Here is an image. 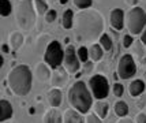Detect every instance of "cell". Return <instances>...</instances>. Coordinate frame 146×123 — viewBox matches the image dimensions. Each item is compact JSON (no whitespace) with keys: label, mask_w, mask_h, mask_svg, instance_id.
I'll list each match as a JSON object with an SVG mask.
<instances>
[{"label":"cell","mask_w":146,"mask_h":123,"mask_svg":"<svg viewBox=\"0 0 146 123\" xmlns=\"http://www.w3.org/2000/svg\"><path fill=\"white\" fill-rule=\"evenodd\" d=\"M94 114L97 116H100L101 119L108 115V111H109V104L107 101H104V100H98L97 103L94 104Z\"/></svg>","instance_id":"cell-21"},{"label":"cell","mask_w":146,"mask_h":123,"mask_svg":"<svg viewBox=\"0 0 146 123\" xmlns=\"http://www.w3.org/2000/svg\"><path fill=\"white\" fill-rule=\"evenodd\" d=\"M79 58H78V52H75V48L72 45H68L64 51V68L68 72H78L79 68H81V64H79Z\"/></svg>","instance_id":"cell-9"},{"label":"cell","mask_w":146,"mask_h":123,"mask_svg":"<svg viewBox=\"0 0 146 123\" xmlns=\"http://www.w3.org/2000/svg\"><path fill=\"white\" fill-rule=\"evenodd\" d=\"M33 74L36 75V78H37L40 82H46L49 78H52L51 70H49L48 64H46V63H42V62H40V63L36 64Z\"/></svg>","instance_id":"cell-11"},{"label":"cell","mask_w":146,"mask_h":123,"mask_svg":"<svg viewBox=\"0 0 146 123\" xmlns=\"http://www.w3.org/2000/svg\"><path fill=\"white\" fill-rule=\"evenodd\" d=\"M133 53H134L133 58L137 59V60H138V63L145 64L146 63V47H145V44H143L141 40L135 41V43L133 44Z\"/></svg>","instance_id":"cell-13"},{"label":"cell","mask_w":146,"mask_h":123,"mask_svg":"<svg viewBox=\"0 0 146 123\" xmlns=\"http://www.w3.org/2000/svg\"><path fill=\"white\" fill-rule=\"evenodd\" d=\"M15 21L21 30L30 32L36 26V11L33 7V0H15Z\"/></svg>","instance_id":"cell-4"},{"label":"cell","mask_w":146,"mask_h":123,"mask_svg":"<svg viewBox=\"0 0 146 123\" xmlns=\"http://www.w3.org/2000/svg\"><path fill=\"white\" fill-rule=\"evenodd\" d=\"M3 66H4V56L0 55V67H3Z\"/></svg>","instance_id":"cell-41"},{"label":"cell","mask_w":146,"mask_h":123,"mask_svg":"<svg viewBox=\"0 0 146 123\" xmlns=\"http://www.w3.org/2000/svg\"><path fill=\"white\" fill-rule=\"evenodd\" d=\"M116 123H135V122H133L131 119H127V118H121V119H119Z\"/></svg>","instance_id":"cell-38"},{"label":"cell","mask_w":146,"mask_h":123,"mask_svg":"<svg viewBox=\"0 0 146 123\" xmlns=\"http://www.w3.org/2000/svg\"><path fill=\"white\" fill-rule=\"evenodd\" d=\"M70 81V75H68V71L64 68V66H60L53 70V74H52V78H51V82H52V86L56 88V89H60L63 88L66 85L68 84Z\"/></svg>","instance_id":"cell-10"},{"label":"cell","mask_w":146,"mask_h":123,"mask_svg":"<svg viewBox=\"0 0 146 123\" xmlns=\"http://www.w3.org/2000/svg\"><path fill=\"white\" fill-rule=\"evenodd\" d=\"M100 45H101L102 49H105V51H111V49H112L113 43H112V39L109 37L107 33H104L101 37H100Z\"/></svg>","instance_id":"cell-27"},{"label":"cell","mask_w":146,"mask_h":123,"mask_svg":"<svg viewBox=\"0 0 146 123\" xmlns=\"http://www.w3.org/2000/svg\"><path fill=\"white\" fill-rule=\"evenodd\" d=\"M33 75L26 64L15 66L7 77V84L15 96L23 97L32 90Z\"/></svg>","instance_id":"cell-2"},{"label":"cell","mask_w":146,"mask_h":123,"mask_svg":"<svg viewBox=\"0 0 146 123\" xmlns=\"http://www.w3.org/2000/svg\"><path fill=\"white\" fill-rule=\"evenodd\" d=\"M123 93H124V86L121 84H119V82H116V84L113 85V94L116 97H121Z\"/></svg>","instance_id":"cell-30"},{"label":"cell","mask_w":146,"mask_h":123,"mask_svg":"<svg viewBox=\"0 0 146 123\" xmlns=\"http://www.w3.org/2000/svg\"><path fill=\"white\" fill-rule=\"evenodd\" d=\"M113 110H115V114H116L119 118H124V116H127V114H128V105L126 101L119 100V101L115 103Z\"/></svg>","instance_id":"cell-24"},{"label":"cell","mask_w":146,"mask_h":123,"mask_svg":"<svg viewBox=\"0 0 146 123\" xmlns=\"http://www.w3.org/2000/svg\"><path fill=\"white\" fill-rule=\"evenodd\" d=\"M135 43L133 39V36L131 34H126L124 37H123V47L124 48H130V47H133V44Z\"/></svg>","instance_id":"cell-32"},{"label":"cell","mask_w":146,"mask_h":123,"mask_svg":"<svg viewBox=\"0 0 146 123\" xmlns=\"http://www.w3.org/2000/svg\"><path fill=\"white\" fill-rule=\"evenodd\" d=\"M29 114H30V115H33V114H36V110H34L33 107H30V108H29Z\"/></svg>","instance_id":"cell-42"},{"label":"cell","mask_w":146,"mask_h":123,"mask_svg":"<svg viewBox=\"0 0 146 123\" xmlns=\"http://www.w3.org/2000/svg\"><path fill=\"white\" fill-rule=\"evenodd\" d=\"M76 52H78V58H79V60H81V62H83V63L89 62L90 55H89V49H88L86 47H79Z\"/></svg>","instance_id":"cell-28"},{"label":"cell","mask_w":146,"mask_h":123,"mask_svg":"<svg viewBox=\"0 0 146 123\" xmlns=\"http://www.w3.org/2000/svg\"><path fill=\"white\" fill-rule=\"evenodd\" d=\"M44 60L52 70H55V68L62 66L64 60V51L59 41L53 40L49 44V47L46 48V51L44 53Z\"/></svg>","instance_id":"cell-6"},{"label":"cell","mask_w":146,"mask_h":123,"mask_svg":"<svg viewBox=\"0 0 146 123\" xmlns=\"http://www.w3.org/2000/svg\"><path fill=\"white\" fill-rule=\"evenodd\" d=\"M141 41L145 44V47H146V29L142 32V34H141Z\"/></svg>","instance_id":"cell-39"},{"label":"cell","mask_w":146,"mask_h":123,"mask_svg":"<svg viewBox=\"0 0 146 123\" xmlns=\"http://www.w3.org/2000/svg\"><path fill=\"white\" fill-rule=\"evenodd\" d=\"M48 101L51 104V107L57 108L62 104V92H60V89L52 88L51 90L48 92Z\"/></svg>","instance_id":"cell-20"},{"label":"cell","mask_w":146,"mask_h":123,"mask_svg":"<svg viewBox=\"0 0 146 123\" xmlns=\"http://www.w3.org/2000/svg\"><path fill=\"white\" fill-rule=\"evenodd\" d=\"M1 51H3V53H7V52L10 51V45H7V44H3V45H1Z\"/></svg>","instance_id":"cell-40"},{"label":"cell","mask_w":146,"mask_h":123,"mask_svg":"<svg viewBox=\"0 0 146 123\" xmlns=\"http://www.w3.org/2000/svg\"><path fill=\"white\" fill-rule=\"evenodd\" d=\"M75 30L79 41L94 43L104 34V18L97 10H81L75 14Z\"/></svg>","instance_id":"cell-1"},{"label":"cell","mask_w":146,"mask_h":123,"mask_svg":"<svg viewBox=\"0 0 146 123\" xmlns=\"http://www.w3.org/2000/svg\"><path fill=\"white\" fill-rule=\"evenodd\" d=\"M137 72V64L134 62V58L131 55H123L117 63V74L121 79H130Z\"/></svg>","instance_id":"cell-8"},{"label":"cell","mask_w":146,"mask_h":123,"mask_svg":"<svg viewBox=\"0 0 146 123\" xmlns=\"http://www.w3.org/2000/svg\"><path fill=\"white\" fill-rule=\"evenodd\" d=\"M63 123H85V120L82 118V114H79L74 108H68L64 112Z\"/></svg>","instance_id":"cell-16"},{"label":"cell","mask_w":146,"mask_h":123,"mask_svg":"<svg viewBox=\"0 0 146 123\" xmlns=\"http://www.w3.org/2000/svg\"><path fill=\"white\" fill-rule=\"evenodd\" d=\"M135 123H146V114L141 112L135 116Z\"/></svg>","instance_id":"cell-35"},{"label":"cell","mask_w":146,"mask_h":123,"mask_svg":"<svg viewBox=\"0 0 146 123\" xmlns=\"http://www.w3.org/2000/svg\"><path fill=\"white\" fill-rule=\"evenodd\" d=\"M62 26L64 29H71L74 26V11L72 10H66L62 17Z\"/></svg>","instance_id":"cell-23"},{"label":"cell","mask_w":146,"mask_h":123,"mask_svg":"<svg viewBox=\"0 0 146 123\" xmlns=\"http://www.w3.org/2000/svg\"><path fill=\"white\" fill-rule=\"evenodd\" d=\"M23 41H25L23 34L21 32H18V30H14V32H11L8 34V45H10V48L14 49V51L19 49L23 45Z\"/></svg>","instance_id":"cell-15"},{"label":"cell","mask_w":146,"mask_h":123,"mask_svg":"<svg viewBox=\"0 0 146 123\" xmlns=\"http://www.w3.org/2000/svg\"><path fill=\"white\" fill-rule=\"evenodd\" d=\"M145 105H146V94H143V96L137 101V107H138L139 110H142V108H145Z\"/></svg>","instance_id":"cell-36"},{"label":"cell","mask_w":146,"mask_h":123,"mask_svg":"<svg viewBox=\"0 0 146 123\" xmlns=\"http://www.w3.org/2000/svg\"><path fill=\"white\" fill-rule=\"evenodd\" d=\"M56 17H57L56 10H49L48 13L45 14V21H46L48 23H52V22H55Z\"/></svg>","instance_id":"cell-31"},{"label":"cell","mask_w":146,"mask_h":123,"mask_svg":"<svg viewBox=\"0 0 146 123\" xmlns=\"http://www.w3.org/2000/svg\"><path fill=\"white\" fill-rule=\"evenodd\" d=\"M59 1H60V4H66V3H67L68 0H59Z\"/></svg>","instance_id":"cell-43"},{"label":"cell","mask_w":146,"mask_h":123,"mask_svg":"<svg viewBox=\"0 0 146 123\" xmlns=\"http://www.w3.org/2000/svg\"><path fill=\"white\" fill-rule=\"evenodd\" d=\"M138 1H139V0H124V3H126L127 6H130V7L135 6V4H137Z\"/></svg>","instance_id":"cell-37"},{"label":"cell","mask_w":146,"mask_h":123,"mask_svg":"<svg viewBox=\"0 0 146 123\" xmlns=\"http://www.w3.org/2000/svg\"><path fill=\"white\" fill-rule=\"evenodd\" d=\"M89 55H90V60L92 62H100L102 59V47L100 44H93L89 48Z\"/></svg>","instance_id":"cell-22"},{"label":"cell","mask_w":146,"mask_h":123,"mask_svg":"<svg viewBox=\"0 0 146 123\" xmlns=\"http://www.w3.org/2000/svg\"><path fill=\"white\" fill-rule=\"evenodd\" d=\"M86 123H102V122H101V118L97 116L96 114H88Z\"/></svg>","instance_id":"cell-33"},{"label":"cell","mask_w":146,"mask_h":123,"mask_svg":"<svg viewBox=\"0 0 146 123\" xmlns=\"http://www.w3.org/2000/svg\"><path fill=\"white\" fill-rule=\"evenodd\" d=\"M89 86L92 93H93V96L97 100H104L105 97H108L109 84H108V79L104 75H101V74L93 75L89 79Z\"/></svg>","instance_id":"cell-7"},{"label":"cell","mask_w":146,"mask_h":123,"mask_svg":"<svg viewBox=\"0 0 146 123\" xmlns=\"http://www.w3.org/2000/svg\"><path fill=\"white\" fill-rule=\"evenodd\" d=\"M13 112L14 110L11 103L8 100H6V98H1L0 100V120H1V123H4L8 119H11Z\"/></svg>","instance_id":"cell-14"},{"label":"cell","mask_w":146,"mask_h":123,"mask_svg":"<svg viewBox=\"0 0 146 123\" xmlns=\"http://www.w3.org/2000/svg\"><path fill=\"white\" fill-rule=\"evenodd\" d=\"M51 37H49V34H41V36H38L37 41H36V49L40 55H42V52L45 53L46 51V48L49 47L51 44Z\"/></svg>","instance_id":"cell-19"},{"label":"cell","mask_w":146,"mask_h":123,"mask_svg":"<svg viewBox=\"0 0 146 123\" xmlns=\"http://www.w3.org/2000/svg\"><path fill=\"white\" fill-rule=\"evenodd\" d=\"M42 123H63V115L56 108H52L44 115Z\"/></svg>","instance_id":"cell-18"},{"label":"cell","mask_w":146,"mask_h":123,"mask_svg":"<svg viewBox=\"0 0 146 123\" xmlns=\"http://www.w3.org/2000/svg\"><path fill=\"white\" fill-rule=\"evenodd\" d=\"M126 23L130 34H141L143 32V27L146 25V14L141 7H133L131 10H128L127 17H126Z\"/></svg>","instance_id":"cell-5"},{"label":"cell","mask_w":146,"mask_h":123,"mask_svg":"<svg viewBox=\"0 0 146 123\" xmlns=\"http://www.w3.org/2000/svg\"><path fill=\"white\" fill-rule=\"evenodd\" d=\"M13 11V4L10 0H0V13L1 17H8Z\"/></svg>","instance_id":"cell-26"},{"label":"cell","mask_w":146,"mask_h":123,"mask_svg":"<svg viewBox=\"0 0 146 123\" xmlns=\"http://www.w3.org/2000/svg\"><path fill=\"white\" fill-rule=\"evenodd\" d=\"M68 103L70 105L76 110L79 114H88L92 108L93 98L90 94L89 89L86 88V84L82 81H76L68 90Z\"/></svg>","instance_id":"cell-3"},{"label":"cell","mask_w":146,"mask_h":123,"mask_svg":"<svg viewBox=\"0 0 146 123\" xmlns=\"http://www.w3.org/2000/svg\"><path fill=\"white\" fill-rule=\"evenodd\" d=\"M124 13L121 11L120 8H113L111 11V26L113 27L115 30L120 32L124 26Z\"/></svg>","instance_id":"cell-12"},{"label":"cell","mask_w":146,"mask_h":123,"mask_svg":"<svg viewBox=\"0 0 146 123\" xmlns=\"http://www.w3.org/2000/svg\"><path fill=\"white\" fill-rule=\"evenodd\" d=\"M93 62L92 60H89V62H86L85 64H83V71L86 72V74H89V72H92V70H93Z\"/></svg>","instance_id":"cell-34"},{"label":"cell","mask_w":146,"mask_h":123,"mask_svg":"<svg viewBox=\"0 0 146 123\" xmlns=\"http://www.w3.org/2000/svg\"><path fill=\"white\" fill-rule=\"evenodd\" d=\"M34 8H36V13L38 15H42V14H46L49 11L48 8V3L45 0H34Z\"/></svg>","instance_id":"cell-25"},{"label":"cell","mask_w":146,"mask_h":123,"mask_svg":"<svg viewBox=\"0 0 146 123\" xmlns=\"http://www.w3.org/2000/svg\"><path fill=\"white\" fill-rule=\"evenodd\" d=\"M143 92H145V82L142 79H134L133 82L130 84V86H128V93L133 97L141 96Z\"/></svg>","instance_id":"cell-17"},{"label":"cell","mask_w":146,"mask_h":123,"mask_svg":"<svg viewBox=\"0 0 146 123\" xmlns=\"http://www.w3.org/2000/svg\"><path fill=\"white\" fill-rule=\"evenodd\" d=\"M74 4L81 10H88L89 7H92L93 0H74Z\"/></svg>","instance_id":"cell-29"}]
</instances>
